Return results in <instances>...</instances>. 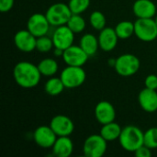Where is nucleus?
<instances>
[{
    "label": "nucleus",
    "mask_w": 157,
    "mask_h": 157,
    "mask_svg": "<svg viewBox=\"0 0 157 157\" xmlns=\"http://www.w3.org/2000/svg\"><path fill=\"white\" fill-rule=\"evenodd\" d=\"M13 77L15 82L23 88H33L40 81L41 74L38 65L27 61L17 63L13 69Z\"/></svg>",
    "instance_id": "nucleus-1"
},
{
    "label": "nucleus",
    "mask_w": 157,
    "mask_h": 157,
    "mask_svg": "<svg viewBox=\"0 0 157 157\" xmlns=\"http://www.w3.org/2000/svg\"><path fill=\"white\" fill-rule=\"evenodd\" d=\"M144 132L134 125H128L122 128L119 138L121 146L127 152L134 153L139 147L144 144Z\"/></svg>",
    "instance_id": "nucleus-2"
},
{
    "label": "nucleus",
    "mask_w": 157,
    "mask_h": 157,
    "mask_svg": "<svg viewBox=\"0 0 157 157\" xmlns=\"http://www.w3.org/2000/svg\"><path fill=\"white\" fill-rule=\"evenodd\" d=\"M141 66L140 59L131 53H125L120 55L116 59V63L114 66L115 71L121 76L128 77L135 75Z\"/></svg>",
    "instance_id": "nucleus-3"
},
{
    "label": "nucleus",
    "mask_w": 157,
    "mask_h": 157,
    "mask_svg": "<svg viewBox=\"0 0 157 157\" xmlns=\"http://www.w3.org/2000/svg\"><path fill=\"white\" fill-rule=\"evenodd\" d=\"M45 15L51 26L59 27L66 25L73 13L68 5L64 3H55L49 6Z\"/></svg>",
    "instance_id": "nucleus-4"
},
{
    "label": "nucleus",
    "mask_w": 157,
    "mask_h": 157,
    "mask_svg": "<svg viewBox=\"0 0 157 157\" xmlns=\"http://www.w3.org/2000/svg\"><path fill=\"white\" fill-rule=\"evenodd\" d=\"M65 88H76L81 86L86 79V74L83 66H71L67 65L60 75Z\"/></svg>",
    "instance_id": "nucleus-5"
},
{
    "label": "nucleus",
    "mask_w": 157,
    "mask_h": 157,
    "mask_svg": "<svg viewBox=\"0 0 157 157\" xmlns=\"http://www.w3.org/2000/svg\"><path fill=\"white\" fill-rule=\"evenodd\" d=\"M134 34L144 42H151L157 38V24L155 18H138L134 22Z\"/></svg>",
    "instance_id": "nucleus-6"
},
{
    "label": "nucleus",
    "mask_w": 157,
    "mask_h": 157,
    "mask_svg": "<svg viewBox=\"0 0 157 157\" xmlns=\"http://www.w3.org/2000/svg\"><path fill=\"white\" fill-rule=\"evenodd\" d=\"M108 148V142L99 134H92L84 142L83 152L86 157L103 156Z\"/></svg>",
    "instance_id": "nucleus-7"
},
{
    "label": "nucleus",
    "mask_w": 157,
    "mask_h": 157,
    "mask_svg": "<svg viewBox=\"0 0 157 157\" xmlns=\"http://www.w3.org/2000/svg\"><path fill=\"white\" fill-rule=\"evenodd\" d=\"M50 26L51 24L46 15L41 13H35L31 15L27 22V29L37 38L47 35Z\"/></svg>",
    "instance_id": "nucleus-8"
},
{
    "label": "nucleus",
    "mask_w": 157,
    "mask_h": 157,
    "mask_svg": "<svg viewBox=\"0 0 157 157\" xmlns=\"http://www.w3.org/2000/svg\"><path fill=\"white\" fill-rule=\"evenodd\" d=\"M54 48L66 50L74 44L75 33L68 28L67 25L56 27L52 36Z\"/></svg>",
    "instance_id": "nucleus-9"
},
{
    "label": "nucleus",
    "mask_w": 157,
    "mask_h": 157,
    "mask_svg": "<svg viewBox=\"0 0 157 157\" xmlns=\"http://www.w3.org/2000/svg\"><path fill=\"white\" fill-rule=\"evenodd\" d=\"M88 55L85 51L77 45H72L63 51V60L67 65L71 66H83L88 60Z\"/></svg>",
    "instance_id": "nucleus-10"
},
{
    "label": "nucleus",
    "mask_w": 157,
    "mask_h": 157,
    "mask_svg": "<svg viewBox=\"0 0 157 157\" xmlns=\"http://www.w3.org/2000/svg\"><path fill=\"white\" fill-rule=\"evenodd\" d=\"M56 133L51 126H39L33 132V139L37 145L41 148H52L57 139Z\"/></svg>",
    "instance_id": "nucleus-11"
},
{
    "label": "nucleus",
    "mask_w": 157,
    "mask_h": 157,
    "mask_svg": "<svg viewBox=\"0 0 157 157\" xmlns=\"http://www.w3.org/2000/svg\"><path fill=\"white\" fill-rule=\"evenodd\" d=\"M50 126L58 137L70 136L75 131L74 121L65 115L54 116L50 122Z\"/></svg>",
    "instance_id": "nucleus-12"
},
{
    "label": "nucleus",
    "mask_w": 157,
    "mask_h": 157,
    "mask_svg": "<svg viewBox=\"0 0 157 157\" xmlns=\"http://www.w3.org/2000/svg\"><path fill=\"white\" fill-rule=\"evenodd\" d=\"M37 37H35L29 30H18L14 36V43L16 47L23 52H30L36 50Z\"/></svg>",
    "instance_id": "nucleus-13"
},
{
    "label": "nucleus",
    "mask_w": 157,
    "mask_h": 157,
    "mask_svg": "<svg viewBox=\"0 0 157 157\" xmlns=\"http://www.w3.org/2000/svg\"><path fill=\"white\" fill-rule=\"evenodd\" d=\"M95 117L102 125L115 121L116 110L114 106L110 102L105 100L98 102L95 108Z\"/></svg>",
    "instance_id": "nucleus-14"
},
{
    "label": "nucleus",
    "mask_w": 157,
    "mask_h": 157,
    "mask_svg": "<svg viewBox=\"0 0 157 157\" xmlns=\"http://www.w3.org/2000/svg\"><path fill=\"white\" fill-rule=\"evenodd\" d=\"M138 101L141 108L148 112L153 113L157 110V92L156 90L144 87L138 96Z\"/></svg>",
    "instance_id": "nucleus-15"
},
{
    "label": "nucleus",
    "mask_w": 157,
    "mask_h": 157,
    "mask_svg": "<svg viewBox=\"0 0 157 157\" xmlns=\"http://www.w3.org/2000/svg\"><path fill=\"white\" fill-rule=\"evenodd\" d=\"M99 48L104 52L113 51L119 40V37L115 31V29L112 28H104L100 30L98 35Z\"/></svg>",
    "instance_id": "nucleus-16"
},
{
    "label": "nucleus",
    "mask_w": 157,
    "mask_h": 157,
    "mask_svg": "<svg viewBox=\"0 0 157 157\" xmlns=\"http://www.w3.org/2000/svg\"><path fill=\"white\" fill-rule=\"evenodd\" d=\"M132 11L138 18H153L156 14V6L152 0H136Z\"/></svg>",
    "instance_id": "nucleus-17"
},
{
    "label": "nucleus",
    "mask_w": 157,
    "mask_h": 157,
    "mask_svg": "<svg viewBox=\"0 0 157 157\" xmlns=\"http://www.w3.org/2000/svg\"><path fill=\"white\" fill-rule=\"evenodd\" d=\"M52 149L55 156L69 157L74 152V143L69 136H59Z\"/></svg>",
    "instance_id": "nucleus-18"
},
{
    "label": "nucleus",
    "mask_w": 157,
    "mask_h": 157,
    "mask_svg": "<svg viewBox=\"0 0 157 157\" xmlns=\"http://www.w3.org/2000/svg\"><path fill=\"white\" fill-rule=\"evenodd\" d=\"M79 45L89 57L93 56L94 54H96L99 48L98 38H97L95 35L91 33L84 34L80 40Z\"/></svg>",
    "instance_id": "nucleus-19"
},
{
    "label": "nucleus",
    "mask_w": 157,
    "mask_h": 157,
    "mask_svg": "<svg viewBox=\"0 0 157 157\" xmlns=\"http://www.w3.org/2000/svg\"><path fill=\"white\" fill-rule=\"evenodd\" d=\"M121 131L122 128L117 122L112 121L102 125V128L100 130V135L107 142H113L115 140H119Z\"/></svg>",
    "instance_id": "nucleus-20"
},
{
    "label": "nucleus",
    "mask_w": 157,
    "mask_h": 157,
    "mask_svg": "<svg viewBox=\"0 0 157 157\" xmlns=\"http://www.w3.org/2000/svg\"><path fill=\"white\" fill-rule=\"evenodd\" d=\"M38 68H39L41 75H44L47 77H52L58 72L59 65H58V63L54 59L45 58V59H42L39 63Z\"/></svg>",
    "instance_id": "nucleus-21"
},
{
    "label": "nucleus",
    "mask_w": 157,
    "mask_h": 157,
    "mask_svg": "<svg viewBox=\"0 0 157 157\" xmlns=\"http://www.w3.org/2000/svg\"><path fill=\"white\" fill-rule=\"evenodd\" d=\"M64 88H65V86L60 77H52V76L46 81V83L44 85L45 92L48 95L52 96V97L60 95L63 91Z\"/></svg>",
    "instance_id": "nucleus-22"
},
{
    "label": "nucleus",
    "mask_w": 157,
    "mask_h": 157,
    "mask_svg": "<svg viewBox=\"0 0 157 157\" xmlns=\"http://www.w3.org/2000/svg\"><path fill=\"white\" fill-rule=\"evenodd\" d=\"M114 29L121 40H127L134 34V23L129 20L121 21Z\"/></svg>",
    "instance_id": "nucleus-23"
},
{
    "label": "nucleus",
    "mask_w": 157,
    "mask_h": 157,
    "mask_svg": "<svg viewBox=\"0 0 157 157\" xmlns=\"http://www.w3.org/2000/svg\"><path fill=\"white\" fill-rule=\"evenodd\" d=\"M66 25L75 34H76L84 31L86 23L85 18L81 16V14H73Z\"/></svg>",
    "instance_id": "nucleus-24"
},
{
    "label": "nucleus",
    "mask_w": 157,
    "mask_h": 157,
    "mask_svg": "<svg viewBox=\"0 0 157 157\" xmlns=\"http://www.w3.org/2000/svg\"><path fill=\"white\" fill-rule=\"evenodd\" d=\"M89 23L94 29L100 31L101 29L106 28V23H107L106 17L101 11L98 10L93 11L89 17Z\"/></svg>",
    "instance_id": "nucleus-25"
},
{
    "label": "nucleus",
    "mask_w": 157,
    "mask_h": 157,
    "mask_svg": "<svg viewBox=\"0 0 157 157\" xmlns=\"http://www.w3.org/2000/svg\"><path fill=\"white\" fill-rule=\"evenodd\" d=\"M52 48H54V45L52 38L48 37L47 35L37 38L36 50L39 51L40 52H48L52 51Z\"/></svg>",
    "instance_id": "nucleus-26"
},
{
    "label": "nucleus",
    "mask_w": 157,
    "mask_h": 157,
    "mask_svg": "<svg viewBox=\"0 0 157 157\" xmlns=\"http://www.w3.org/2000/svg\"><path fill=\"white\" fill-rule=\"evenodd\" d=\"M73 14H82L90 6V0H70L68 3Z\"/></svg>",
    "instance_id": "nucleus-27"
},
{
    "label": "nucleus",
    "mask_w": 157,
    "mask_h": 157,
    "mask_svg": "<svg viewBox=\"0 0 157 157\" xmlns=\"http://www.w3.org/2000/svg\"><path fill=\"white\" fill-rule=\"evenodd\" d=\"M144 145L150 149L157 148V127H152L144 132Z\"/></svg>",
    "instance_id": "nucleus-28"
},
{
    "label": "nucleus",
    "mask_w": 157,
    "mask_h": 157,
    "mask_svg": "<svg viewBox=\"0 0 157 157\" xmlns=\"http://www.w3.org/2000/svg\"><path fill=\"white\" fill-rule=\"evenodd\" d=\"M144 86L147 88L150 89H157V75H149L146 76L145 80H144Z\"/></svg>",
    "instance_id": "nucleus-29"
},
{
    "label": "nucleus",
    "mask_w": 157,
    "mask_h": 157,
    "mask_svg": "<svg viewBox=\"0 0 157 157\" xmlns=\"http://www.w3.org/2000/svg\"><path fill=\"white\" fill-rule=\"evenodd\" d=\"M152 149H150L149 147H147L146 145H142L141 147H139L135 152V155L137 157H151L152 156Z\"/></svg>",
    "instance_id": "nucleus-30"
},
{
    "label": "nucleus",
    "mask_w": 157,
    "mask_h": 157,
    "mask_svg": "<svg viewBox=\"0 0 157 157\" xmlns=\"http://www.w3.org/2000/svg\"><path fill=\"white\" fill-rule=\"evenodd\" d=\"M15 0H0V11L2 13H6L12 9L14 6Z\"/></svg>",
    "instance_id": "nucleus-31"
},
{
    "label": "nucleus",
    "mask_w": 157,
    "mask_h": 157,
    "mask_svg": "<svg viewBox=\"0 0 157 157\" xmlns=\"http://www.w3.org/2000/svg\"><path fill=\"white\" fill-rule=\"evenodd\" d=\"M54 55L57 56V57H63V50L62 49H58V48H54Z\"/></svg>",
    "instance_id": "nucleus-32"
},
{
    "label": "nucleus",
    "mask_w": 157,
    "mask_h": 157,
    "mask_svg": "<svg viewBox=\"0 0 157 157\" xmlns=\"http://www.w3.org/2000/svg\"><path fill=\"white\" fill-rule=\"evenodd\" d=\"M115 63H116V59H113V58H112V59H109V64L111 65L112 67L115 66Z\"/></svg>",
    "instance_id": "nucleus-33"
},
{
    "label": "nucleus",
    "mask_w": 157,
    "mask_h": 157,
    "mask_svg": "<svg viewBox=\"0 0 157 157\" xmlns=\"http://www.w3.org/2000/svg\"><path fill=\"white\" fill-rule=\"evenodd\" d=\"M155 22H156V24H157V15L155 16Z\"/></svg>",
    "instance_id": "nucleus-34"
}]
</instances>
